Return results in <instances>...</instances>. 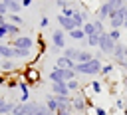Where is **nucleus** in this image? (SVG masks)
I'll list each match as a JSON object with an SVG mask.
<instances>
[{
  "label": "nucleus",
  "mask_w": 127,
  "mask_h": 115,
  "mask_svg": "<svg viewBox=\"0 0 127 115\" xmlns=\"http://www.w3.org/2000/svg\"><path fill=\"white\" fill-rule=\"evenodd\" d=\"M12 115H54L46 103H36V101H28V103H16Z\"/></svg>",
  "instance_id": "nucleus-1"
},
{
  "label": "nucleus",
  "mask_w": 127,
  "mask_h": 115,
  "mask_svg": "<svg viewBox=\"0 0 127 115\" xmlns=\"http://www.w3.org/2000/svg\"><path fill=\"white\" fill-rule=\"evenodd\" d=\"M101 67H103V61H101V59H97V58H93V59H91V61H87V63H75V65H73V71H75L77 75L95 77V75H99V73H101Z\"/></svg>",
  "instance_id": "nucleus-2"
},
{
  "label": "nucleus",
  "mask_w": 127,
  "mask_h": 115,
  "mask_svg": "<svg viewBox=\"0 0 127 115\" xmlns=\"http://www.w3.org/2000/svg\"><path fill=\"white\" fill-rule=\"evenodd\" d=\"M77 73L73 69H60V67H54L50 73H48V79L50 83H67L71 79H75Z\"/></svg>",
  "instance_id": "nucleus-3"
},
{
  "label": "nucleus",
  "mask_w": 127,
  "mask_h": 115,
  "mask_svg": "<svg viewBox=\"0 0 127 115\" xmlns=\"http://www.w3.org/2000/svg\"><path fill=\"white\" fill-rule=\"evenodd\" d=\"M125 14H127V6L117 8L115 12H111L109 16V30H121L125 24Z\"/></svg>",
  "instance_id": "nucleus-4"
},
{
  "label": "nucleus",
  "mask_w": 127,
  "mask_h": 115,
  "mask_svg": "<svg viewBox=\"0 0 127 115\" xmlns=\"http://www.w3.org/2000/svg\"><path fill=\"white\" fill-rule=\"evenodd\" d=\"M10 46L16 48V50H34L36 40L30 38V36H18V38H14V40L10 42Z\"/></svg>",
  "instance_id": "nucleus-5"
},
{
  "label": "nucleus",
  "mask_w": 127,
  "mask_h": 115,
  "mask_svg": "<svg viewBox=\"0 0 127 115\" xmlns=\"http://www.w3.org/2000/svg\"><path fill=\"white\" fill-rule=\"evenodd\" d=\"M103 56H109L111 58V54H113V50H115V42L109 38V34L107 32H103L101 34V38H99V48H97Z\"/></svg>",
  "instance_id": "nucleus-6"
},
{
  "label": "nucleus",
  "mask_w": 127,
  "mask_h": 115,
  "mask_svg": "<svg viewBox=\"0 0 127 115\" xmlns=\"http://www.w3.org/2000/svg\"><path fill=\"white\" fill-rule=\"evenodd\" d=\"M71 109H73V113H83L87 109V99H85V95L81 91L75 97H71Z\"/></svg>",
  "instance_id": "nucleus-7"
},
{
  "label": "nucleus",
  "mask_w": 127,
  "mask_h": 115,
  "mask_svg": "<svg viewBox=\"0 0 127 115\" xmlns=\"http://www.w3.org/2000/svg\"><path fill=\"white\" fill-rule=\"evenodd\" d=\"M52 46H56L58 50H65V32L62 30V28H58V30H54L52 32Z\"/></svg>",
  "instance_id": "nucleus-8"
},
{
  "label": "nucleus",
  "mask_w": 127,
  "mask_h": 115,
  "mask_svg": "<svg viewBox=\"0 0 127 115\" xmlns=\"http://www.w3.org/2000/svg\"><path fill=\"white\" fill-rule=\"evenodd\" d=\"M111 12H115V10H113V8L103 0V2L97 6V10H95V18H97V20H101V22H105V20H109Z\"/></svg>",
  "instance_id": "nucleus-9"
},
{
  "label": "nucleus",
  "mask_w": 127,
  "mask_h": 115,
  "mask_svg": "<svg viewBox=\"0 0 127 115\" xmlns=\"http://www.w3.org/2000/svg\"><path fill=\"white\" fill-rule=\"evenodd\" d=\"M58 24H60V28H62L65 34H69V32L77 30V26H75L73 18H67V16H64V14H58Z\"/></svg>",
  "instance_id": "nucleus-10"
},
{
  "label": "nucleus",
  "mask_w": 127,
  "mask_h": 115,
  "mask_svg": "<svg viewBox=\"0 0 127 115\" xmlns=\"http://www.w3.org/2000/svg\"><path fill=\"white\" fill-rule=\"evenodd\" d=\"M50 89H52V95H64V97H69L67 83H50Z\"/></svg>",
  "instance_id": "nucleus-11"
},
{
  "label": "nucleus",
  "mask_w": 127,
  "mask_h": 115,
  "mask_svg": "<svg viewBox=\"0 0 127 115\" xmlns=\"http://www.w3.org/2000/svg\"><path fill=\"white\" fill-rule=\"evenodd\" d=\"M0 58L2 59H14V48L10 42H0Z\"/></svg>",
  "instance_id": "nucleus-12"
},
{
  "label": "nucleus",
  "mask_w": 127,
  "mask_h": 115,
  "mask_svg": "<svg viewBox=\"0 0 127 115\" xmlns=\"http://www.w3.org/2000/svg\"><path fill=\"white\" fill-rule=\"evenodd\" d=\"M4 4H6V8H8V14H20L22 10H24V6H22V0H2Z\"/></svg>",
  "instance_id": "nucleus-13"
},
{
  "label": "nucleus",
  "mask_w": 127,
  "mask_h": 115,
  "mask_svg": "<svg viewBox=\"0 0 127 115\" xmlns=\"http://www.w3.org/2000/svg\"><path fill=\"white\" fill-rule=\"evenodd\" d=\"M18 89H20V103H28L30 101V85L22 79V81H18Z\"/></svg>",
  "instance_id": "nucleus-14"
},
{
  "label": "nucleus",
  "mask_w": 127,
  "mask_h": 115,
  "mask_svg": "<svg viewBox=\"0 0 127 115\" xmlns=\"http://www.w3.org/2000/svg\"><path fill=\"white\" fill-rule=\"evenodd\" d=\"M0 69L4 71V75H12V71H16L18 65H16L14 59H2L0 61Z\"/></svg>",
  "instance_id": "nucleus-15"
},
{
  "label": "nucleus",
  "mask_w": 127,
  "mask_h": 115,
  "mask_svg": "<svg viewBox=\"0 0 127 115\" xmlns=\"http://www.w3.org/2000/svg\"><path fill=\"white\" fill-rule=\"evenodd\" d=\"M22 77H24V81H26L28 85H32V83H36V81L40 79V75H38V71H36V69H32V67H28V69H24V73H22Z\"/></svg>",
  "instance_id": "nucleus-16"
},
{
  "label": "nucleus",
  "mask_w": 127,
  "mask_h": 115,
  "mask_svg": "<svg viewBox=\"0 0 127 115\" xmlns=\"http://www.w3.org/2000/svg\"><path fill=\"white\" fill-rule=\"evenodd\" d=\"M14 107H16V103H12V101L0 97V115H12Z\"/></svg>",
  "instance_id": "nucleus-17"
},
{
  "label": "nucleus",
  "mask_w": 127,
  "mask_h": 115,
  "mask_svg": "<svg viewBox=\"0 0 127 115\" xmlns=\"http://www.w3.org/2000/svg\"><path fill=\"white\" fill-rule=\"evenodd\" d=\"M62 56L64 58H67V59H71L73 63L77 61V56H79V48H73V46H65V50L62 52Z\"/></svg>",
  "instance_id": "nucleus-18"
},
{
  "label": "nucleus",
  "mask_w": 127,
  "mask_h": 115,
  "mask_svg": "<svg viewBox=\"0 0 127 115\" xmlns=\"http://www.w3.org/2000/svg\"><path fill=\"white\" fill-rule=\"evenodd\" d=\"M73 65H75V63H73L71 59L60 56V58H56V65H54V67H60V69H73Z\"/></svg>",
  "instance_id": "nucleus-19"
},
{
  "label": "nucleus",
  "mask_w": 127,
  "mask_h": 115,
  "mask_svg": "<svg viewBox=\"0 0 127 115\" xmlns=\"http://www.w3.org/2000/svg\"><path fill=\"white\" fill-rule=\"evenodd\" d=\"M6 30H8V38H10V40H14V38L22 36V34H20V26H16V24L6 22Z\"/></svg>",
  "instance_id": "nucleus-20"
},
{
  "label": "nucleus",
  "mask_w": 127,
  "mask_h": 115,
  "mask_svg": "<svg viewBox=\"0 0 127 115\" xmlns=\"http://www.w3.org/2000/svg\"><path fill=\"white\" fill-rule=\"evenodd\" d=\"M95 56L91 54V52H87V50H79V56H77V61L75 63H87V61H91Z\"/></svg>",
  "instance_id": "nucleus-21"
},
{
  "label": "nucleus",
  "mask_w": 127,
  "mask_h": 115,
  "mask_svg": "<svg viewBox=\"0 0 127 115\" xmlns=\"http://www.w3.org/2000/svg\"><path fill=\"white\" fill-rule=\"evenodd\" d=\"M83 32H85V36L89 38V36H93V34H97V30H95V24H93V20H87L85 24H83V28H81Z\"/></svg>",
  "instance_id": "nucleus-22"
},
{
  "label": "nucleus",
  "mask_w": 127,
  "mask_h": 115,
  "mask_svg": "<svg viewBox=\"0 0 127 115\" xmlns=\"http://www.w3.org/2000/svg\"><path fill=\"white\" fill-rule=\"evenodd\" d=\"M46 107H48V109H50L54 115L58 113V103H56V99H54V95H52V93L46 97Z\"/></svg>",
  "instance_id": "nucleus-23"
},
{
  "label": "nucleus",
  "mask_w": 127,
  "mask_h": 115,
  "mask_svg": "<svg viewBox=\"0 0 127 115\" xmlns=\"http://www.w3.org/2000/svg\"><path fill=\"white\" fill-rule=\"evenodd\" d=\"M6 20H8L10 24H16V26H20V28L24 26V20H22V16H20V14H8V16H6Z\"/></svg>",
  "instance_id": "nucleus-24"
},
{
  "label": "nucleus",
  "mask_w": 127,
  "mask_h": 115,
  "mask_svg": "<svg viewBox=\"0 0 127 115\" xmlns=\"http://www.w3.org/2000/svg\"><path fill=\"white\" fill-rule=\"evenodd\" d=\"M67 36H69L71 40H75V42H79V40H85V38H87V36H85V32H83L81 28H77V30H73V32H69Z\"/></svg>",
  "instance_id": "nucleus-25"
},
{
  "label": "nucleus",
  "mask_w": 127,
  "mask_h": 115,
  "mask_svg": "<svg viewBox=\"0 0 127 115\" xmlns=\"http://www.w3.org/2000/svg\"><path fill=\"white\" fill-rule=\"evenodd\" d=\"M115 71V63H103V67H101V77H109L111 73Z\"/></svg>",
  "instance_id": "nucleus-26"
},
{
  "label": "nucleus",
  "mask_w": 127,
  "mask_h": 115,
  "mask_svg": "<svg viewBox=\"0 0 127 115\" xmlns=\"http://www.w3.org/2000/svg\"><path fill=\"white\" fill-rule=\"evenodd\" d=\"M99 34H93V36H89V38H85V44L89 46V48H99Z\"/></svg>",
  "instance_id": "nucleus-27"
},
{
  "label": "nucleus",
  "mask_w": 127,
  "mask_h": 115,
  "mask_svg": "<svg viewBox=\"0 0 127 115\" xmlns=\"http://www.w3.org/2000/svg\"><path fill=\"white\" fill-rule=\"evenodd\" d=\"M32 56V50H16L14 48V58H18V59H28Z\"/></svg>",
  "instance_id": "nucleus-28"
},
{
  "label": "nucleus",
  "mask_w": 127,
  "mask_h": 115,
  "mask_svg": "<svg viewBox=\"0 0 127 115\" xmlns=\"http://www.w3.org/2000/svg\"><path fill=\"white\" fill-rule=\"evenodd\" d=\"M67 89H69V91H79V89H81V83H79V79L75 77V79L67 81Z\"/></svg>",
  "instance_id": "nucleus-29"
},
{
  "label": "nucleus",
  "mask_w": 127,
  "mask_h": 115,
  "mask_svg": "<svg viewBox=\"0 0 127 115\" xmlns=\"http://www.w3.org/2000/svg\"><path fill=\"white\" fill-rule=\"evenodd\" d=\"M113 10H117V8H123V6H127V2L125 0H105Z\"/></svg>",
  "instance_id": "nucleus-30"
},
{
  "label": "nucleus",
  "mask_w": 127,
  "mask_h": 115,
  "mask_svg": "<svg viewBox=\"0 0 127 115\" xmlns=\"http://www.w3.org/2000/svg\"><path fill=\"white\" fill-rule=\"evenodd\" d=\"M107 34H109V38L117 44V42H121V30H107Z\"/></svg>",
  "instance_id": "nucleus-31"
},
{
  "label": "nucleus",
  "mask_w": 127,
  "mask_h": 115,
  "mask_svg": "<svg viewBox=\"0 0 127 115\" xmlns=\"http://www.w3.org/2000/svg\"><path fill=\"white\" fill-rule=\"evenodd\" d=\"M89 87H91V91H93V93H101V81L93 79V81L89 83Z\"/></svg>",
  "instance_id": "nucleus-32"
},
{
  "label": "nucleus",
  "mask_w": 127,
  "mask_h": 115,
  "mask_svg": "<svg viewBox=\"0 0 127 115\" xmlns=\"http://www.w3.org/2000/svg\"><path fill=\"white\" fill-rule=\"evenodd\" d=\"M56 4H58V8H62V10H65V8H71L69 6V0H54Z\"/></svg>",
  "instance_id": "nucleus-33"
},
{
  "label": "nucleus",
  "mask_w": 127,
  "mask_h": 115,
  "mask_svg": "<svg viewBox=\"0 0 127 115\" xmlns=\"http://www.w3.org/2000/svg\"><path fill=\"white\" fill-rule=\"evenodd\" d=\"M36 46H38V48H40V52H44V50H46V40H44V38H42V36H40V38H38V40H36Z\"/></svg>",
  "instance_id": "nucleus-34"
},
{
  "label": "nucleus",
  "mask_w": 127,
  "mask_h": 115,
  "mask_svg": "<svg viewBox=\"0 0 127 115\" xmlns=\"http://www.w3.org/2000/svg\"><path fill=\"white\" fill-rule=\"evenodd\" d=\"M113 107H115V109H121V111H123V109H125V101H123L121 97H117V99H115V105H113Z\"/></svg>",
  "instance_id": "nucleus-35"
},
{
  "label": "nucleus",
  "mask_w": 127,
  "mask_h": 115,
  "mask_svg": "<svg viewBox=\"0 0 127 115\" xmlns=\"http://www.w3.org/2000/svg\"><path fill=\"white\" fill-rule=\"evenodd\" d=\"M73 12H75V8H65V10H62L60 14H64V16H67V18H71V16H73Z\"/></svg>",
  "instance_id": "nucleus-36"
},
{
  "label": "nucleus",
  "mask_w": 127,
  "mask_h": 115,
  "mask_svg": "<svg viewBox=\"0 0 127 115\" xmlns=\"http://www.w3.org/2000/svg\"><path fill=\"white\" fill-rule=\"evenodd\" d=\"M50 26V18L48 16H42V20H40V28H48Z\"/></svg>",
  "instance_id": "nucleus-37"
},
{
  "label": "nucleus",
  "mask_w": 127,
  "mask_h": 115,
  "mask_svg": "<svg viewBox=\"0 0 127 115\" xmlns=\"http://www.w3.org/2000/svg\"><path fill=\"white\" fill-rule=\"evenodd\" d=\"M93 113H95V115H107V109H103V107H99V105H95V109H93Z\"/></svg>",
  "instance_id": "nucleus-38"
},
{
  "label": "nucleus",
  "mask_w": 127,
  "mask_h": 115,
  "mask_svg": "<svg viewBox=\"0 0 127 115\" xmlns=\"http://www.w3.org/2000/svg\"><path fill=\"white\" fill-rule=\"evenodd\" d=\"M6 38H8V30H6V26H2V28H0V42L6 40Z\"/></svg>",
  "instance_id": "nucleus-39"
},
{
  "label": "nucleus",
  "mask_w": 127,
  "mask_h": 115,
  "mask_svg": "<svg viewBox=\"0 0 127 115\" xmlns=\"http://www.w3.org/2000/svg\"><path fill=\"white\" fill-rule=\"evenodd\" d=\"M0 16H8V8H6V4L0 0Z\"/></svg>",
  "instance_id": "nucleus-40"
},
{
  "label": "nucleus",
  "mask_w": 127,
  "mask_h": 115,
  "mask_svg": "<svg viewBox=\"0 0 127 115\" xmlns=\"http://www.w3.org/2000/svg\"><path fill=\"white\" fill-rule=\"evenodd\" d=\"M6 85H8L10 89H14V87H18V81H16V79H8V81H6Z\"/></svg>",
  "instance_id": "nucleus-41"
},
{
  "label": "nucleus",
  "mask_w": 127,
  "mask_h": 115,
  "mask_svg": "<svg viewBox=\"0 0 127 115\" xmlns=\"http://www.w3.org/2000/svg\"><path fill=\"white\" fill-rule=\"evenodd\" d=\"M121 81H123V87H125V93H127V73L121 75Z\"/></svg>",
  "instance_id": "nucleus-42"
},
{
  "label": "nucleus",
  "mask_w": 127,
  "mask_h": 115,
  "mask_svg": "<svg viewBox=\"0 0 127 115\" xmlns=\"http://www.w3.org/2000/svg\"><path fill=\"white\" fill-rule=\"evenodd\" d=\"M56 115H77V113H73V111H58Z\"/></svg>",
  "instance_id": "nucleus-43"
},
{
  "label": "nucleus",
  "mask_w": 127,
  "mask_h": 115,
  "mask_svg": "<svg viewBox=\"0 0 127 115\" xmlns=\"http://www.w3.org/2000/svg\"><path fill=\"white\" fill-rule=\"evenodd\" d=\"M32 2H34V0H22V6L28 8V6H32Z\"/></svg>",
  "instance_id": "nucleus-44"
},
{
  "label": "nucleus",
  "mask_w": 127,
  "mask_h": 115,
  "mask_svg": "<svg viewBox=\"0 0 127 115\" xmlns=\"http://www.w3.org/2000/svg\"><path fill=\"white\" fill-rule=\"evenodd\" d=\"M6 22H8V20H6V16H0V28H2V26H6Z\"/></svg>",
  "instance_id": "nucleus-45"
},
{
  "label": "nucleus",
  "mask_w": 127,
  "mask_h": 115,
  "mask_svg": "<svg viewBox=\"0 0 127 115\" xmlns=\"http://www.w3.org/2000/svg\"><path fill=\"white\" fill-rule=\"evenodd\" d=\"M50 52H54V54H60V52H62V50H58V48H56V46H50Z\"/></svg>",
  "instance_id": "nucleus-46"
},
{
  "label": "nucleus",
  "mask_w": 127,
  "mask_h": 115,
  "mask_svg": "<svg viewBox=\"0 0 127 115\" xmlns=\"http://www.w3.org/2000/svg\"><path fill=\"white\" fill-rule=\"evenodd\" d=\"M0 83H6V75H4V73L0 75Z\"/></svg>",
  "instance_id": "nucleus-47"
},
{
  "label": "nucleus",
  "mask_w": 127,
  "mask_h": 115,
  "mask_svg": "<svg viewBox=\"0 0 127 115\" xmlns=\"http://www.w3.org/2000/svg\"><path fill=\"white\" fill-rule=\"evenodd\" d=\"M123 28L127 30V14H125V24H123Z\"/></svg>",
  "instance_id": "nucleus-48"
},
{
  "label": "nucleus",
  "mask_w": 127,
  "mask_h": 115,
  "mask_svg": "<svg viewBox=\"0 0 127 115\" xmlns=\"http://www.w3.org/2000/svg\"><path fill=\"white\" fill-rule=\"evenodd\" d=\"M123 113H125V115H127V103H125V109H123Z\"/></svg>",
  "instance_id": "nucleus-49"
},
{
  "label": "nucleus",
  "mask_w": 127,
  "mask_h": 115,
  "mask_svg": "<svg viewBox=\"0 0 127 115\" xmlns=\"http://www.w3.org/2000/svg\"><path fill=\"white\" fill-rule=\"evenodd\" d=\"M0 61H2V58H0Z\"/></svg>",
  "instance_id": "nucleus-50"
},
{
  "label": "nucleus",
  "mask_w": 127,
  "mask_h": 115,
  "mask_svg": "<svg viewBox=\"0 0 127 115\" xmlns=\"http://www.w3.org/2000/svg\"><path fill=\"white\" fill-rule=\"evenodd\" d=\"M125 54H127V50H125Z\"/></svg>",
  "instance_id": "nucleus-51"
}]
</instances>
